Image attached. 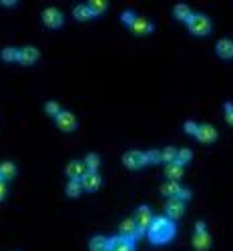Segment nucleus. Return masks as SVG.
<instances>
[{"label": "nucleus", "instance_id": "28", "mask_svg": "<svg viewBox=\"0 0 233 251\" xmlns=\"http://www.w3.org/2000/svg\"><path fill=\"white\" fill-rule=\"evenodd\" d=\"M193 159V153H191V149H177V163L179 165H187L189 161Z\"/></svg>", "mask_w": 233, "mask_h": 251}, {"label": "nucleus", "instance_id": "15", "mask_svg": "<svg viewBox=\"0 0 233 251\" xmlns=\"http://www.w3.org/2000/svg\"><path fill=\"white\" fill-rule=\"evenodd\" d=\"M215 50H217V54H219L221 58H225V60L233 58V40H231V38H219Z\"/></svg>", "mask_w": 233, "mask_h": 251}, {"label": "nucleus", "instance_id": "7", "mask_svg": "<svg viewBox=\"0 0 233 251\" xmlns=\"http://www.w3.org/2000/svg\"><path fill=\"white\" fill-rule=\"evenodd\" d=\"M80 185L84 191H97L103 185V177L99 175V171H87L80 179Z\"/></svg>", "mask_w": 233, "mask_h": 251}, {"label": "nucleus", "instance_id": "13", "mask_svg": "<svg viewBox=\"0 0 233 251\" xmlns=\"http://www.w3.org/2000/svg\"><path fill=\"white\" fill-rule=\"evenodd\" d=\"M40 56L38 49L36 47H23L18 50V62H23V65H32V62H36Z\"/></svg>", "mask_w": 233, "mask_h": 251}, {"label": "nucleus", "instance_id": "33", "mask_svg": "<svg viewBox=\"0 0 233 251\" xmlns=\"http://www.w3.org/2000/svg\"><path fill=\"white\" fill-rule=\"evenodd\" d=\"M183 127H185V131H187L189 135H195V133H197V127H199V125H197L195 121H185V125H183Z\"/></svg>", "mask_w": 233, "mask_h": 251}, {"label": "nucleus", "instance_id": "11", "mask_svg": "<svg viewBox=\"0 0 233 251\" xmlns=\"http://www.w3.org/2000/svg\"><path fill=\"white\" fill-rule=\"evenodd\" d=\"M119 229H121V235L127 237V239H133V241H135V239L141 237V235H139V229H137V223H135L133 217L123 219L121 225H119Z\"/></svg>", "mask_w": 233, "mask_h": 251}, {"label": "nucleus", "instance_id": "6", "mask_svg": "<svg viewBox=\"0 0 233 251\" xmlns=\"http://www.w3.org/2000/svg\"><path fill=\"white\" fill-rule=\"evenodd\" d=\"M123 163L127 169H141V167H145V153L143 151H137V149H131V151H127L123 155Z\"/></svg>", "mask_w": 233, "mask_h": 251}, {"label": "nucleus", "instance_id": "22", "mask_svg": "<svg viewBox=\"0 0 233 251\" xmlns=\"http://www.w3.org/2000/svg\"><path fill=\"white\" fill-rule=\"evenodd\" d=\"M84 167H87V171H99L101 157L97 153H89L87 157H84Z\"/></svg>", "mask_w": 233, "mask_h": 251}, {"label": "nucleus", "instance_id": "3", "mask_svg": "<svg viewBox=\"0 0 233 251\" xmlns=\"http://www.w3.org/2000/svg\"><path fill=\"white\" fill-rule=\"evenodd\" d=\"M135 223H137V229H139V235H145L147 233V229H149L151 221H153V211H151V207L149 205H141L137 207V211H135Z\"/></svg>", "mask_w": 233, "mask_h": 251}, {"label": "nucleus", "instance_id": "16", "mask_svg": "<svg viewBox=\"0 0 233 251\" xmlns=\"http://www.w3.org/2000/svg\"><path fill=\"white\" fill-rule=\"evenodd\" d=\"M193 247L197 251H207L211 247V235L207 231H195L193 233Z\"/></svg>", "mask_w": 233, "mask_h": 251}, {"label": "nucleus", "instance_id": "14", "mask_svg": "<svg viewBox=\"0 0 233 251\" xmlns=\"http://www.w3.org/2000/svg\"><path fill=\"white\" fill-rule=\"evenodd\" d=\"M65 171L69 179H82V175L87 173V167H84V161H71Z\"/></svg>", "mask_w": 233, "mask_h": 251}, {"label": "nucleus", "instance_id": "17", "mask_svg": "<svg viewBox=\"0 0 233 251\" xmlns=\"http://www.w3.org/2000/svg\"><path fill=\"white\" fill-rule=\"evenodd\" d=\"M165 175L169 177V181H177L183 177V165H179L177 161L173 163H167L165 165Z\"/></svg>", "mask_w": 233, "mask_h": 251}, {"label": "nucleus", "instance_id": "26", "mask_svg": "<svg viewBox=\"0 0 233 251\" xmlns=\"http://www.w3.org/2000/svg\"><path fill=\"white\" fill-rule=\"evenodd\" d=\"M0 58L8 60V62L18 60V49H14V47H4L2 50H0Z\"/></svg>", "mask_w": 233, "mask_h": 251}, {"label": "nucleus", "instance_id": "32", "mask_svg": "<svg viewBox=\"0 0 233 251\" xmlns=\"http://www.w3.org/2000/svg\"><path fill=\"white\" fill-rule=\"evenodd\" d=\"M223 109H225V121L233 127V102L227 100V102L223 104Z\"/></svg>", "mask_w": 233, "mask_h": 251}, {"label": "nucleus", "instance_id": "25", "mask_svg": "<svg viewBox=\"0 0 233 251\" xmlns=\"http://www.w3.org/2000/svg\"><path fill=\"white\" fill-rule=\"evenodd\" d=\"M87 6L91 8L93 16H97V14L107 10V0H91V2H87Z\"/></svg>", "mask_w": 233, "mask_h": 251}, {"label": "nucleus", "instance_id": "12", "mask_svg": "<svg viewBox=\"0 0 233 251\" xmlns=\"http://www.w3.org/2000/svg\"><path fill=\"white\" fill-rule=\"evenodd\" d=\"M129 28H131L135 34H149V32H153V30H155V25L151 23V20L143 18V16H137Z\"/></svg>", "mask_w": 233, "mask_h": 251}, {"label": "nucleus", "instance_id": "2", "mask_svg": "<svg viewBox=\"0 0 233 251\" xmlns=\"http://www.w3.org/2000/svg\"><path fill=\"white\" fill-rule=\"evenodd\" d=\"M211 26H213V25H211V18L207 14H203V12H193L191 16L187 18V28L191 30L193 34H197V36L209 34Z\"/></svg>", "mask_w": 233, "mask_h": 251}, {"label": "nucleus", "instance_id": "1", "mask_svg": "<svg viewBox=\"0 0 233 251\" xmlns=\"http://www.w3.org/2000/svg\"><path fill=\"white\" fill-rule=\"evenodd\" d=\"M175 223L173 219H169L167 215H159V217H153L149 229H147V235H149V241L155 243V245H163L167 241H171L175 237Z\"/></svg>", "mask_w": 233, "mask_h": 251}, {"label": "nucleus", "instance_id": "10", "mask_svg": "<svg viewBox=\"0 0 233 251\" xmlns=\"http://www.w3.org/2000/svg\"><path fill=\"white\" fill-rule=\"evenodd\" d=\"M195 137H197L201 143H213V141H217L219 133H217V129L213 127V125H199Z\"/></svg>", "mask_w": 233, "mask_h": 251}, {"label": "nucleus", "instance_id": "20", "mask_svg": "<svg viewBox=\"0 0 233 251\" xmlns=\"http://www.w3.org/2000/svg\"><path fill=\"white\" fill-rule=\"evenodd\" d=\"M89 249H91V251H109V237L95 235V237L89 241Z\"/></svg>", "mask_w": 233, "mask_h": 251}, {"label": "nucleus", "instance_id": "35", "mask_svg": "<svg viewBox=\"0 0 233 251\" xmlns=\"http://www.w3.org/2000/svg\"><path fill=\"white\" fill-rule=\"evenodd\" d=\"M6 193H8V185H6V181L2 177H0V201L6 197Z\"/></svg>", "mask_w": 233, "mask_h": 251}, {"label": "nucleus", "instance_id": "36", "mask_svg": "<svg viewBox=\"0 0 233 251\" xmlns=\"http://www.w3.org/2000/svg\"><path fill=\"white\" fill-rule=\"evenodd\" d=\"M195 231H205V221H197L195 223Z\"/></svg>", "mask_w": 233, "mask_h": 251}, {"label": "nucleus", "instance_id": "5", "mask_svg": "<svg viewBox=\"0 0 233 251\" xmlns=\"http://www.w3.org/2000/svg\"><path fill=\"white\" fill-rule=\"evenodd\" d=\"M54 121H56V127H58L60 131H65V133H71V131L77 129V117H75L71 111H60V113L54 117Z\"/></svg>", "mask_w": 233, "mask_h": 251}, {"label": "nucleus", "instance_id": "29", "mask_svg": "<svg viewBox=\"0 0 233 251\" xmlns=\"http://www.w3.org/2000/svg\"><path fill=\"white\" fill-rule=\"evenodd\" d=\"M45 111H47V115H51V117H56L62 109H60V104L56 102V100H47V104H45Z\"/></svg>", "mask_w": 233, "mask_h": 251}, {"label": "nucleus", "instance_id": "24", "mask_svg": "<svg viewBox=\"0 0 233 251\" xmlns=\"http://www.w3.org/2000/svg\"><path fill=\"white\" fill-rule=\"evenodd\" d=\"M80 191H82L80 179H69V183H67V195L69 197H78Z\"/></svg>", "mask_w": 233, "mask_h": 251}, {"label": "nucleus", "instance_id": "34", "mask_svg": "<svg viewBox=\"0 0 233 251\" xmlns=\"http://www.w3.org/2000/svg\"><path fill=\"white\" fill-rule=\"evenodd\" d=\"M177 199H181L183 203H185V201H189V199H191V191H189V189H185V187H181V191H179Z\"/></svg>", "mask_w": 233, "mask_h": 251}, {"label": "nucleus", "instance_id": "19", "mask_svg": "<svg viewBox=\"0 0 233 251\" xmlns=\"http://www.w3.org/2000/svg\"><path fill=\"white\" fill-rule=\"evenodd\" d=\"M0 177L4 181H10L16 177V165L12 161H2L0 163Z\"/></svg>", "mask_w": 233, "mask_h": 251}, {"label": "nucleus", "instance_id": "31", "mask_svg": "<svg viewBox=\"0 0 233 251\" xmlns=\"http://www.w3.org/2000/svg\"><path fill=\"white\" fill-rule=\"evenodd\" d=\"M135 18H137V14H135L133 10H129V8H127V10H123V12H121V20H123V23H125L127 26H131Z\"/></svg>", "mask_w": 233, "mask_h": 251}, {"label": "nucleus", "instance_id": "8", "mask_svg": "<svg viewBox=\"0 0 233 251\" xmlns=\"http://www.w3.org/2000/svg\"><path fill=\"white\" fill-rule=\"evenodd\" d=\"M183 213H185V203H183L181 199L171 197V199L167 201V205H165V215H167L169 219H179Z\"/></svg>", "mask_w": 233, "mask_h": 251}, {"label": "nucleus", "instance_id": "30", "mask_svg": "<svg viewBox=\"0 0 233 251\" xmlns=\"http://www.w3.org/2000/svg\"><path fill=\"white\" fill-rule=\"evenodd\" d=\"M145 163H161V151H157V149H149L145 153Z\"/></svg>", "mask_w": 233, "mask_h": 251}, {"label": "nucleus", "instance_id": "4", "mask_svg": "<svg viewBox=\"0 0 233 251\" xmlns=\"http://www.w3.org/2000/svg\"><path fill=\"white\" fill-rule=\"evenodd\" d=\"M42 20H45V25L51 26V28H60L62 23H65V16H62V12L54 6H49L42 10Z\"/></svg>", "mask_w": 233, "mask_h": 251}, {"label": "nucleus", "instance_id": "21", "mask_svg": "<svg viewBox=\"0 0 233 251\" xmlns=\"http://www.w3.org/2000/svg\"><path fill=\"white\" fill-rule=\"evenodd\" d=\"M73 14H75V18H77V20H89V18H93L91 8H89L87 4H84V2L77 4V6L73 8Z\"/></svg>", "mask_w": 233, "mask_h": 251}, {"label": "nucleus", "instance_id": "23", "mask_svg": "<svg viewBox=\"0 0 233 251\" xmlns=\"http://www.w3.org/2000/svg\"><path fill=\"white\" fill-rule=\"evenodd\" d=\"M173 14H175V18H179V20H185V23H187V18L191 16L193 12H191V8H189L187 4L179 2V4H175V8H173Z\"/></svg>", "mask_w": 233, "mask_h": 251}, {"label": "nucleus", "instance_id": "18", "mask_svg": "<svg viewBox=\"0 0 233 251\" xmlns=\"http://www.w3.org/2000/svg\"><path fill=\"white\" fill-rule=\"evenodd\" d=\"M179 191H181V185L177 183V181H165L163 185H161V193L165 195V197H177L179 195Z\"/></svg>", "mask_w": 233, "mask_h": 251}, {"label": "nucleus", "instance_id": "9", "mask_svg": "<svg viewBox=\"0 0 233 251\" xmlns=\"http://www.w3.org/2000/svg\"><path fill=\"white\" fill-rule=\"evenodd\" d=\"M109 251H135V241L123 235H115L109 239Z\"/></svg>", "mask_w": 233, "mask_h": 251}, {"label": "nucleus", "instance_id": "27", "mask_svg": "<svg viewBox=\"0 0 233 251\" xmlns=\"http://www.w3.org/2000/svg\"><path fill=\"white\" fill-rule=\"evenodd\" d=\"M175 159H177V149L175 147H165L161 151V161H165V165L167 163H173Z\"/></svg>", "mask_w": 233, "mask_h": 251}, {"label": "nucleus", "instance_id": "37", "mask_svg": "<svg viewBox=\"0 0 233 251\" xmlns=\"http://www.w3.org/2000/svg\"><path fill=\"white\" fill-rule=\"evenodd\" d=\"M0 4H2V6H14L16 0H0Z\"/></svg>", "mask_w": 233, "mask_h": 251}]
</instances>
